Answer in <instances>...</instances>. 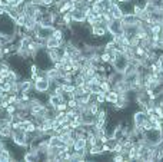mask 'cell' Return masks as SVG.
I'll return each mask as SVG.
<instances>
[{
    "instance_id": "6da1fadb",
    "label": "cell",
    "mask_w": 163,
    "mask_h": 162,
    "mask_svg": "<svg viewBox=\"0 0 163 162\" xmlns=\"http://www.w3.org/2000/svg\"><path fill=\"white\" fill-rule=\"evenodd\" d=\"M148 145H160L162 143V131H157V129H150V131L145 132V138H143Z\"/></svg>"
},
{
    "instance_id": "7a4b0ae2",
    "label": "cell",
    "mask_w": 163,
    "mask_h": 162,
    "mask_svg": "<svg viewBox=\"0 0 163 162\" xmlns=\"http://www.w3.org/2000/svg\"><path fill=\"white\" fill-rule=\"evenodd\" d=\"M108 32L112 38H113V36H119V34H123L122 20H112V22L108 25Z\"/></svg>"
},
{
    "instance_id": "3957f363",
    "label": "cell",
    "mask_w": 163,
    "mask_h": 162,
    "mask_svg": "<svg viewBox=\"0 0 163 162\" xmlns=\"http://www.w3.org/2000/svg\"><path fill=\"white\" fill-rule=\"evenodd\" d=\"M148 119V115H146V112L143 109H139L136 110V112L133 113V118H132V122H133V126H136V128H140L142 124Z\"/></svg>"
},
{
    "instance_id": "277c9868",
    "label": "cell",
    "mask_w": 163,
    "mask_h": 162,
    "mask_svg": "<svg viewBox=\"0 0 163 162\" xmlns=\"http://www.w3.org/2000/svg\"><path fill=\"white\" fill-rule=\"evenodd\" d=\"M72 13V22L77 23V25H83L86 23V11L82 10V9H74Z\"/></svg>"
},
{
    "instance_id": "5b68a950",
    "label": "cell",
    "mask_w": 163,
    "mask_h": 162,
    "mask_svg": "<svg viewBox=\"0 0 163 162\" xmlns=\"http://www.w3.org/2000/svg\"><path fill=\"white\" fill-rule=\"evenodd\" d=\"M112 89L115 92H117V93H125V92L130 91V85L125 79H122V80H119V82L113 83V85H112Z\"/></svg>"
},
{
    "instance_id": "8992f818",
    "label": "cell",
    "mask_w": 163,
    "mask_h": 162,
    "mask_svg": "<svg viewBox=\"0 0 163 162\" xmlns=\"http://www.w3.org/2000/svg\"><path fill=\"white\" fill-rule=\"evenodd\" d=\"M110 13H112V16H113V19H115V20H122V19H123V16H125L123 10L120 9V6H119V4L116 3L115 0H113V3H112Z\"/></svg>"
},
{
    "instance_id": "52a82bcc",
    "label": "cell",
    "mask_w": 163,
    "mask_h": 162,
    "mask_svg": "<svg viewBox=\"0 0 163 162\" xmlns=\"http://www.w3.org/2000/svg\"><path fill=\"white\" fill-rule=\"evenodd\" d=\"M82 149H87V141L86 138H76L73 142V151H82Z\"/></svg>"
},
{
    "instance_id": "ba28073f",
    "label": "cell",
    "mask_w": 163,
    "mask_h": 162,
    "mask_svg": "<svg viewBox=\"0 0 163 162\" xmlns=\"http://www.w3.org/2000/svg\"><path fill=\"white\" fill-rule=\"evenodd\" d=\"M136 22H137V17L133 15V13H126V15L123 16V19H122L123 26H129V25H136Z\"/></svg>"
},
{
    "instance_id": "9c48e42d",
    "label": "cell",
    "mask_w": 163,
    "mask_h": 162,
    "mask_svg": "<svg viewBox=\"0 0 163 162\" xmlns=\"http://www.w3.org/2000/svg\"><path fill=\"white\" fill-rule=\"evenodd\" d=\"M0 161H3V162L13 161V155H11V152H10L9 148H4V149L0 151Z\"/></svg>"
},
{
    "instance_id": "30bf717a",
    "label": "cell",
    "mask_w": 163,
    "mask_h": 162,
    "mask_svg": "<svg viewBox=\"0 0 163 162\" xmlns=\"http://www.w3.org/2000/svg\"><path fill=\"white\" fill-rule=\"evenodd\" d=\"M119 99V93L117 92H115L113 89H112L110 92H108L106 93V103H109V105H113V103H116Z\"/></svg>"
},
{
    "instance_id": "8fae6325",
    "label": "cell",
    "mask_w": 163,
    "mask_h": 162,
    "mask_svg": "<svg viewBox=\"0 0 163 162\" xmlns=\"http://www.w3.org/2000/svg\"><path fill=\"white\" fill-rule=\"evenodd\" d=\"M11 136V128L10 126H2L0 128V138H3V139L9 141Z\"/></svg>"
},
{
    "instance_id": "7c38bea8",
    "label": "cell",
    "mask_w": 163,
    "mask_h": 162,
    "mask_svg": "<svg viewBox=\"0 0 163 162\" xmlns=\"http://www.w3.org/2000/svg\"><path fill=\"white\" fill-rule=\"evenodd\" d=\"M112 61V55L110 52H108V50H103V52L100 53V63L103 65H109Z\"/></svg>"
},
{
    "instance_id": "4fadbf2b",
    "label": "cell",
    "mask_w": 163,
    "mask_h": 162,
    "mask_svg": "<svg viewBox=\"0 0 163 162\" xmlns=\"http://www.w3.org/2000/svg\"><path fill=\"white\" fill-rule=\"evenodd\" d=\"M99 86H100V89H102V91H103V92H106V93L112 91V85H110V83H109V80H108V79L102 80V82H100V85H99Z\"/></svg>"
},
{
    "instance_id": "5bb4252c",
    "label": "cell",
    "mask_w": 163,
    "mask_h": 162,
    "mask_svg": "<svg viewBox=\"0 0 163 162\" xmlns=\"http://www.w3.org/2000/svg\"><path fill=\"white\" fill-rule=\"evenodd\" d=\"M90 7H92V11L95 13V15H99V13H103V9H102L100 3H97V2H95L93 4H90Z\"/></svg>"
},
{
    "instance_id": "9a60e30c",
    "label": "cell",
    "mask_w": 163,
    "mask_h": 162,
    "mask_svg": "<svg viewBox=\"0 0 163 162\" xmlns=\"http://www.w3.org/2000/svg\"><path fill=\"white\" fill-rule=\"evenodd\" d=\"M96 102L99 105H103L106 103V92H100V93L96 95Z\"/></svg>"
},
{
    "instance_id": "2e32d148",
    "label": "cell",
    "mask_w": 163,
    "mask_h": 162,
    "mask_svg": "<svg viewBox=\"0 0 163 162\" xmlns=\"http://www.w3.org/2000/svg\"><path fill=\"white\" fill-rule=\"evenodd\" d=\"M40 72H42V69L39 68V65H37L36 62L30 65V73H32V75H39Z\"/></svg>"
},
{
    "instance_id": "e0dca14e",
    "label": "cell",
    "mask_w": 163,
    "mask_h": 162,
    "mask_svg": "<svg viewBox=\"0 0 163 162\" xmlns=\"http://www.w3.org/2000/svg\"><path fill=\"white\" fill-rule=\"evenodd\" d=\"M67 110V102L63 101V102H60L59 105L56 106V112H66Z\"/></svg>"
},
{
    "instance_id": "ac0fdd59",
    "label": "cell",
    "mask_w": 163,
    "mask_h": 162,
    "mask_svg": "<svg viewBox=\"0 0 163 162\" xmlns=\"http://www.w3.org/2000/svg\"><path fill=\"white\" fill-rule=\"evenodd\" d=\"M112 161L123 162V161H126V159H125V155L120 152V154H112Z\"/></svg>"
},
{
    "instance_id": "d6986e66",
    "label": "cell",
    "mask_w": 163,
    "mask_h": 162,
    "mask_svg": "<svg viewBox=\"0 0 163 162\" xmlns=\"http://www.w3.org/2000/svg\"><path fill=\"white\" fill-rule=\"evenodd\" d=\"M112 20H115V19H113V16H112L110 11H104V13H103V22H106L109 25Z\"/></svg>"
},
{
    "instance_id": "ffe728a7",
    "label": "cell",
    "mask_w": 163,
    "mask_h": 162,
    "mask_svg": "<svg viewBox=\"0 0 163 162\" xmlns=\"http://www.w3.org/2000/svg\"><path fill=\"white\" fill-rule=\"evenodd\" d=\"M2 86H3V92H6V93H10V92H11V82L6 80Z\"/></svg>"
},
{
    "instance_id": "44dd1931",
    "label": "cell",
    "mask_w": 163,
    "mask_h": 162,
    "mask_svg": "<svg viewBox=\"0 0 163 162\" xmlns=\"http://www.w3.org/2000/svg\"><path fill=\"white\" fill-rule=\"evenodd\" d=\"M55 4V0H42V6L46 9H50Z\"/></svg>"
},
{
    "instance_id": "7402d4cb",
    "label": "cell",
    "mask_w": 163,
    "mask_h": 162,
    "mask_svg": "<svg viewBox=\"0 0 163 162\" xmlns=\"http://www.w3.org/2000/svg\"><path fill=\"white\" fill-rule=\"evenodd\" d=\"M116 3L120 6V4H125V3H129V2H132V0H115Z\"/></svg>"
}]
</instances>
